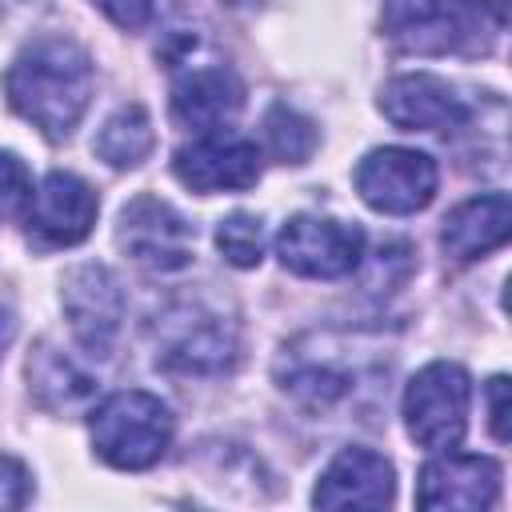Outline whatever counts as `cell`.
<instances>
[{"instance_id":"cell-1","label":"cell","mask_w":512,"mask_h":512,"mask_svg":"<svg viewBox=\"0 0 512 512\" xmlns=\"http://www.w3.org/2000/svg\"><path fill=\"white\" fill-rule=\"evenodd\" d=\"M8 104L48 140H64L92 96V60L76 40L40 36L12 60L4 76Z\"/></svg>"},{"instance_id":"cell-2","label":"cell","mask_w":512,"mask_h":512,"mask_svg":"<svg viewBox=\"0 0 512 512\" xmlns=\"http://www.w3.org/2000/svg\"><path fill=\"white\" fill-rule=\"evenodd\" d=\"M384 36L416 56L484 52L488 36L504 32L484 0H384Z\"/></svg>"},{"instance_id":"cell-5","label":"cell","mask_w":512,"mask_h":512,"mask_svg":"<svg viewBox=\"0 0 512 512\" xmlns=\"http://www.w3.org/2000/svg\"><path fill=\"white\" fill-rule=\"evenodd\" d=\"M472 384L468 372L452 360L424 364L404 388V424L408 436L428 452H452L468 428Z\"/></svg>"},{"instance_id":"cell-15","label":"cell","mask_w":512,"mask_h":512,"mask_svg":"<svg viewBox=\"0 0 512 512\" xmlns=\"http://www.w3.org/2000/svg\"><path fill=\"white\" fill-rule=\"evenodd\" d=\"M244 104V84L232 68L212 64V68H188L172 84V120L196 132L224 128Z\"/></svg>"},{"instance_id":"cell-10","label":"cell","mask_w":512,"mask_h":512,"mask_svg":"<svg viewBox=\"0 0 512 512\" xmlns=\"http://www.w3.org/2000/svg\"><path fill=\"white\" fill-rule=\"evenodd\" d=\"M60 304L68 312L72 336L80 340L84 352L92 356H108L120 320H124V292L120 280L112 276V268L104 264H80L64 276V292Z\"/></svg>"},{"instance_id":"cell-12","label":"cell","mask_w":512,"mask_h":512,"mask_svg":"<svg viewBox=\"0 0 512 512\" xmlns=\"http://www.w3.org/2000/svg\"><path fill=\"white\" fill-rule=\"evenodd\" d=\"M96 208H100L96 192L76 172H48L24 212L28 236H36L48 248L80 244L96 224Z\"/></svg>"},{"instance_id":"cell-21","label":"cell","mask_w":512,"mask_h":512,"mask_svg":"<svg viewBox=\"0 0 512 512\" xmlns=\"http://www.w3.org/2000/svg\"><path fill=\"white\" fill-rule=\"evenodd\" d=\"M32 204V176L16 152H0V224L24 216Z\"/></svg>"},{"instance_id":"cell-7","label":"cell","mask_w":512,"mask_h":512,"mask_svg":"<svg viewBox=\"0 0 512 512\" xmlns=\"http://www.w3.org/2000/svg\"><path fill=\"white\" fill-rule=\"evenodd\" d=\"M116 244L152 272H180L192 260L196 228L160 196H136L120 208Z\"/></svg>"},{"instance_id":"cell-9","label":"cell","mask_w":512,"mask_h":512,"mask_svg":"<svg viewBox=\"0 0 512 512\" xmlns=\"http://www.w3.org/2000/svg\"><path fill=\"white\" fill-rule=\"evenodd\" d=\"M172 172L192 192H236L252 188L260 180V148L232 132V128H208L192 144L176 148Z\"/></svg>"},{"instance_id":"cell-25","label":"cell","mask_w":512,"mask_h":512,"mask_svg":"<svg viewBox=\"0 0 512 512\" xmlns=\"http://www.w3.org/2000/svg\"><path fill=\"white\" fill-rule=\"evenodd\" d=\"M12 336H16V316L8 308H0V360H4V348L12 344Z\"/></svg>"},{"instance_id":"cell-14","label":"cell","mask_w":512,"mask_h":512,"mask_svg":"<svg viewBox=\"0 0 512 512\" xmlns=\"http://www.w3.org/2000/svg\"><path fill=\"white\" fill-rule=\"evenodd\" d=\"M500 492V464L488 456H440L420 468V508H492Z\"/></svg>"},{"instance_id":"cell-17","label":"cell","mask_w":512,"mask_h":512,"mask_svg":"<svg viewBox=\"0 0 512 512\" xmlns=\"http://www.w3.org/2000/svg\"><path fill=\"white\" fill-rule=\"evenodd\" d=\"M28 380H32V396L48 412H80L96 396V380L72 356H64L52 344H36L32 348Z\"/></svg>"},{"instance_id":"cell-13","label":"cell","mask_w":512,"mask_h":512,"mask_svg":"<svg viewBox=\"0 0 512 512\" xmlns=\"http://www.w3.org/2000/svg\"><path fill=\"white\" fill-rule=\"evenodd\" d=\"M392 496L396 472L372 448H344L312 488L316 508H388Z\"/></svg>"},{"instance_id":"cell-4","label":"cell","mask_w":512,"mask_h":512,"mask_svg":"<svg viewBox=\"0 0 512 512\" xmlns=\"http://www.w3.org/2000/svg\"><path fill=\"white\" fill-rule=\"evenodd\" d=\"M156 364L176 376H220L236 364V328L220 312L180 300L156 320Z\"/></svg>"},{"instance_id":"cell-6","label":"cell","mask_w":512,"mask_h":512,"mask_svg":"<svg viewBox=\"0 0 512 512\" xmlns=\"http://www.w3.org/2000/svg\"><path fill=\"white\" fill-rule=\"evenodd\" d=\"M276 256L288 272L308 280H340L360 268L364 232L356 224L324 220V216H292L276 236Z\"/></svg>"},{"instance_id":"cell-23","label":"cell","mask_w":512,"mask_h":512,"mask_svg":"<svg viewBox=\"0 0 512 512\" xmlns=\"http://www.w3.org/2000/svg\"><path fill=\"white\" fill-rule=\"evenodd\" d=\"M116 28H128V32H136V28H144L148 24V16H152V0H92Z\"/></svg>"},{"instance_id":"cell-24","label":"cell","mask_w":512,"mask_h":512,"mask_svg":"<svg viewBox=\"0 0 512 512\" xmlns=\"http://www.w3.org/2000/svg\"><path fill=\"white\" fill-rule=\"evenodd\" d=\"M488 424H492V436L504 444L508 440V380L504 376L488 380Z\"/></svg>"},{"instance_id":"cell-20","label":"cell","mask_w":512,"mask_h":512,"mask_svg":"<svg viewBox=\"0 0 512 512\" xmlns=\"http://www.w3.org/2000/svg\"><path fill=\"white\" fill-rule=\"evenodd\" d=\"M216 248L236 268H256L264 256V224L252 212H232L216 228Z\"/></svg>"},{"instance_id":"cell-11","label":"cell","mask_w":512,"mask_h":512,"mask_svg":"<svg viewBox=\"0 0 512 512\" xmlns=\"http://www.w3.org/2000/svg\"><path fill=\"white\" fill-rule=\"evenodd\" d=\"M380 112L400 132H456L468 124L464 96L432 72H408L388 80L380 92Z\"/></svg>"},{"instance_id":"cell-18","label":"cell","mask_w":512,"mask_h":512,"mask_svg":"<svg viewBox=\"0 0 512 512\" xmlns=\"http://www.w3.org/2000/svg\"><path fill=\"white\" fill-rule=\"evenodd\" d=\"M152 144H156V132L144 104H120L92 140L96 156L108 160L112 168H136L152 152Z\"/></svg>"},{"instance_id":"cell-22","label":"cell","mask_w":512,"mask_h":512,"mask_svg":"<svg viewBox=\"0 0 512 512\" xmlns=\"http://www.w3.org/2000/svg\"><path fill=\"white\" fill-rule=\"evenodd\" d=\"M32 496V476L16 456H0V512L4 508H24Z\"/></svg>"},{"instance_id":"cell-16","label":"cell","mask_w":512,"mask_h":512,"mask_svg":"<svg viewBox=\"0 0 512 512\" xmlns=\"http://www.w3.org/2000/svg\"><path fill=\"white\" fill-rule=\"evenodd\" d=\"M512 232V200L504 192H488V196H472L464 204H456L444 216L440 228V244L452 260L468 264L492 248H500Z\"/></svg>"},{"instance_id":"cell-3","label":"cell","mask_w":512,"mask_h":512,"mask_svg":"<svg viewBox=\"0 0 512 512\" xmlns=\"http://www.w3.org/2000/svg\"><path fill=\"white\" fill-rule=\"evenodd\" d=\"M92 448L104 464L120 468V472H144L152 468L168 444H172V412L160 396L152 392H116L108 396L92 420Z\"/></svg>"},{"instance_id":"cell-19","label":"cell","mask_w":512,"mask_h":512,"mask_svg":"<svg viewBox=\"0 0 512 512\" xmlns=\"http://www.w3.org/2000/svg\"><path fill=\"white\" fill-rule=\"evenodd\" d=\"M264 144L280 164H304L316 148V128L288 104H272L264 112Z\"/></svg>"},{"instance_id":"cell-8","label":"cell","mask_w":512,"mask_h":512,"mask_svg":"<svg viewBox=\"0 0 512 512\" xmlns=\"http://www.w3.org/2000/svg\"><path fill=\"white\" fill-rule=\"evenodd\" d=\"M356 192L388 216L420 212L436 196V164L416 148H372L356 164Z\"/></svg>"}]
</instances>
